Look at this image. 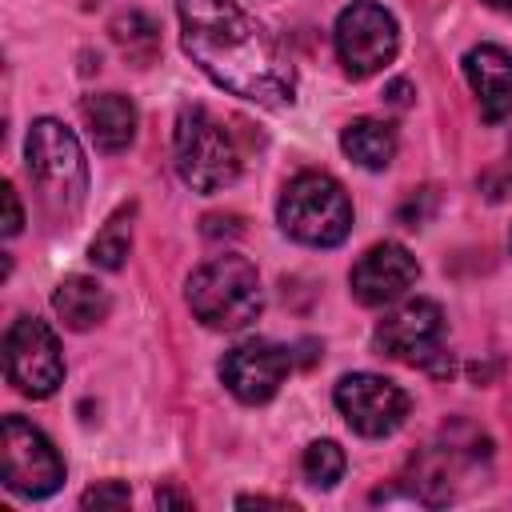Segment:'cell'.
Listing matches in <instances>:
<instances>
[{"label":"cell","mask_w":512,"mask_h":512,"mask_svg":"<svg viewBox=\"0 0 512 512\" xmlns=\"http://www.w3.org/2000/svg\"><path fill=\"white\" fill-rule=\"evenodd\" d=\"M176 16L184 52L212 84L260 108L296 100V68L236 0H176Z\"/></svg>","instance_id":"obj_1"},{"label":"cell","mask_w":512,"mask_h":512,"mask_svg":"<svg viewBox=\"0 0 512 512\" xmlns=\"http://www.w3.org/2000/svg\"><path fill=\"white\" fill-rule=\"evenodd\" d=\"M24 160H28L32 184L40 192V204L52 216L72 220L88 192V164H84V148H80L76 132L52 116L32 120L28 140H24Z\"/></svg>","instance_id":"obj_2"},{"label":"cell","mask_w":512,"mask_h":512,"mask_svg":"<svg viewBox=\"0 0 512 512\" xmlns=\"http://www.w3.org/2000/svg\"><path fill=\"white\" fill-rule=\"evenodd\" d=\"M188 308L196 312L200 324H208L216 332L248 328L264 308L256 264L236 252L212 256L208 264H200L188 276Z\"/></svg>","instance_id":"obj_3"},{"label":"cell","mask_w":512,"mask_h":512,"mask_svg":"<svg viewBox=\"0 0 512 512\" xmlns=\"http://www.w3.org/2000/svg\"><path fill=\"white\" fill-rule=\"evenodd\" d=\"M176 172L192 192H220L240 176V148L220 116L204 104H184L172 128Z\"/></svg>","instance_id":"obj_4"},{"label":"cell","mask_w":512,"mask_h":512,"mask_svg":"<svg viewBox=\"0 0 512 512\" xmlns=\"http://www.w3.org/2000/svg\"><path fill=\"white\" fill-rule=\"evenodd\" d=\"M280 228L308 248H336L352 232V200L328 172H300L284 184L276 204Z\"/></svg>","instance_id":"obj_5"},{"label":"cell","mask_w":512,"mask_h":512,"mask_svg":"<svg viewBox=\"0 0 512 512\" xmlns=\"http://www.w3.org/2000/svg\"><path fill=\"white\" fill-rule=\"evenodd\" d=\"M332 40H336V56H340L344 72L352 80H364V76H372V72H380L384 64L396 60L400 28H396V16L384 4H376V0H352L336 16Z\"/></svg>","instance_id":"obj_6"},{"label":"cell","mask_w":512,"mask_h":512,"mask_svg":"<svg viewBox=\"0 0 512 512\" xmlns=\"http://www.w3.org/2000/svg\"><path fill=\"white\" fill-rule=\"evenodd\" d=\"M0 472L16 496H52L64 484V460L56 444L20 416H4L0 428Z\"/></svg>","instance_id":"obj_7"},{"label":"cell","mask_w":512,"mask_h":512,"mask_svg":"<svg viewBox=\"0 0 512 512\" xmlns=\"http://www.w3.org/2000/svg\"><path fill=\"white\" fill-rule=\"evenodd\" d=\"M4 372L20 396L32 400L52 396L64 380V356L56 332L36 316L12 320V328L4 332Z\"/></svg>","instance_id":"obj_8"},{"label":"cell","mask_w":512,"mask_h":512,"mask_svg":"<svg viewBox=\"0 0 512 512\" xmlns=\"http://www.w3.org/2000/svg\"><path fill=\"white\" fill-rule=\"evenodd\" d=\"M336 408L344 424L368 440L392 436L408 416V392L376 372H348L336 380Z\"/></svg>","instance_id":"obj_9"},{"label":"cell","mask_w":512,"mask_h":512,"mask_svg":"<svg viewBox=\"0 0 512 512\" xmlns=\"http://www.w3.org/2000/svg\"><path fill=\"white\" fill-rule=\"evenodd\" d=\"M376 348L392 360H408V364H428L432 356H440L444 348V308L436 300H404L400 308H392L380 324H376Z\"/></svg>","instance_id":"obj_10"},{"label":"cell","mask_w":512,"mask_h":512,"mask_svg":"<svg viewBox=\"0 0 512 512\" xmlns=\"http://www.w3.org/2000/svg\"><path fill=\"white\" fill-rule=\"evenodd\" d=\"M292 368V352L284 344H272V340H244L236 348L224 352L220 360V380L224 388L244 400V404H264L280 392L284 376Z\"/></svg>","instance_id":"obj_11"},{"label":"cell","mask_w":512,"mask_h":512,"mask_svg":"<svg viewBox=\"0 0 512 512\" xmlns=\"http://www.w3.org/2000/svg\"><path fill=\"white\" fill-rule=\"evenodd\" d=\"M420 280V264L416 256L396 244V240H384V244H372L356 264H352V296L364 304V308H384V304H396L412 284Z\"/></svg>","instance_id":"obj_12"},{"label":"cell","mask_w":512,"mask_h":512,"mask_svg":"<svg viewBox=\"0 0 512 512\" xmlns=\"http://www.w3.org/2000/svg\"><path fill=\"white\" fill-rule=\"evenodd\" d=\"M464 76L476 92L480 116L500 124L512 116V52L500 44H476L464 56Z\"/></svg>","instance_id":"obj_13"},{"label":"cell","mask_w":512,"mask_h":512,"mask_svg":"<svg viewBox=\"0 0 512 512\" xmlns=\"http://www.w3.org/2000/svg\"><path fill=\"white\" fill-rule=\"evenodd\" d=\"M80 116L100 152L116 156L136 140V104L120 92H92L80 100Z\"/></svg>","instance_id":"obj_14"},{"label":"cell","mask_w":512,"mask_h":512,"mask_svg":"<svg viewBox=\"0 0 512 512\" xmlns=\"http://www.w3.org/2000/svg\"><path fill=\"white\" fill-rule=\"evenodd\" d=\"M52 308L72 332H88L108 316L112 300H108V288L96 284L92 276H64L52 292Z\"/></svg>","instance_id":"obj_15"},{"label":"cell","mask_w":512,"mask_h":512,"mask_svg":"<svg viewBox=\"0 0 512 512\" xmlns=\"http://www.w3.org/2000/svg\"><path fill=\"white\" fill-rule=\"evenodd\" d=\"M340 148L368 172H380L392 164L396 156V128L388 120H376V116H360L352 124H344L340 132Z\"/></svg>","instance_id":"obj_16"},{"label":"cell","mask_w":512,"mask_h":512,"mask_svg":"<svg viewBox=\"0 0 512 512\" xmlns=\"http://www.w3.org/2000/svg\"><path fill=\"white\" fill-rule=\"evenodd\" d=\"M132 204L128 208H120V212H112L108 216V224L96 232V240H92V248H88V256H92V264H100V268H108V272H116L120 264H124V256H128V248H132Z\"/></svg>","instance_id":"obj_17"},{"label":"cell","mask_w":512,"mask_h":512,"mask_svg":"<svg viewBox=\"0 0 512 512\" xmlns=\"http://www.w3.org/2000/svg\"><path fill=\"white\" fill-rule=\"evenodd\" d=\"M112 40L140 64H148L160 48V36H156V24L144 16V12H120L112 20Z\"/></svg>","instance_id":"obj_18"},{"label":"cell","mask_w":512,"mask_h":512,"mask_svg":"<svg viewBox=\"0 0 512 512\" xmlns=\"http://www.w3.org/2000/svg\"><path fill=\"white\" fill-rule=\"evenodd\" d=\"M344 448L336 440H312L300 456V468H304V480L312 488H332L340 476H344Z\"/></svg>","instance_id":"obj_19"},{"label":"cell","mask_w":512,"mask_h":512,"mask_svg":"<svg viewBox=\"0 0 512 512\" xmlns=\"http://www.w3.org/2000/svg\"><path fill=\"white\" fill-rule=\"evenodd\" d=\"M128 500H132V492H128V484H120V480L96 484V488H88V492L80 496L84 508H124Z\"/></svg>","instance_id":"obj_20"},{"label":"cell","mask_w":512,"mask_h":512,"mask_svg":"<svg viewBox=\"0 0 512 512\" xmlns=\"http://www.w3.org/2000/svg\"><path fill=\"white\" fill-rule=\"evenodd\" d=\"M0 192H4V236H16V232H20V224H24L20 196H16V188H12V184H4Z\"/></svg>","instance_id":"obj_21"},{"label":"cell","mask_w":512,"mask_h":512,"mask_svg":"<svg viewBox=\"0 0 512 512\" xmlns=\"http://www.w3.org/2000/svg\"><path fill=\"white\" fill-rule=\"evenodd\" d=\"M156 504H160V508H164V504H180V508H188L192 496H184V492H176V488H160V492H156Z\"/></svg>","instance_id":"obj_22"},{"label":"cell","mask_w":512,"mask_h":512,"mask_svg":"<svg viewBox=\"0 0 512 512\" xmlns=\"http://www.w3.org/2000/svg\"><path fill=\"white\" fill-rule=\"evenodd\" d=\"M388 100H392V104H408V84H404V80L388 84Z\"/></svg>","instance_id":"obj_23"},{"label":"cell","mask_w":512,"mask_h":512,"mask_svg":"<svg viewBox=\"0 0 512 512\" xmlns=\"http://www.w3.org/2000/svg\"><path fill=\"white\" fill-rule=\"evenodd\" d=\"M488 8H496V12H504V16H512V0H484Z\"/></svg>","instance_id":"obj_24"},{"label":"cell","mask_w":512,"mask_h":512,"mask_svg":"<svg viewBox=\"0 0 512 512\" xmlns=\"http://www.w3.org/2000/svg\"><path fill=\"white\" fill-rule=\"evenodd\" d=\"M508 180H512V140H508Z\"/></svg>","instance_id":"obj_25"}]
</instances>
